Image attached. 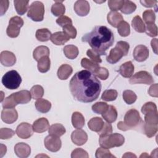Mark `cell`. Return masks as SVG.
I'll use <instances>...</instances> for the list:
<instances>
[{"label": "cell", "instance_id": "cell-1", "mask_svg": "<svg viewBox=\"0 0 158 158\" xmlns=\"http://www.w3.org/2000/svg\"><path fill=\"white\" fill-rule=\"evenodd\" d=\"M70 92L75 99L81 102L96 100L101 91L100 81L91 72L83 70L77 72L70 81Z\"/></svg>", "mask_w": 158, "mask_h": 158}, {"label": "cell", "instance_id": "cell-2", "mask_svg": "<svg viewBox=\"0 0 158 158\" xmlns=\"http://www.w3.org/2000/svg\"><path fill=\"white\" fill-rule=\"evenodd\" d=\"M83 42H86L99 56L106 55V51L112 46L114 36L112 30L106 26H96L91 32L86 33L81 38Z\"/></svg>", "mask_w": 158, "mask_h": 158}, {"label": "cell", "instance_id": "cell-3", "mask_svg": "<svg viewBox=\"0 0 158 158\" xmlns=\"http://www.w3.org/2000/svg\"><path fill=\"white\" fill-rule=\"evenodd\" d=\"M31 94L28 90H21L14 93L2 102L3 108H14L17 104H27L31 100Z\"/></svg>", "mask_w": 158, "mask_h": 158}, {"label": "cell", "instance_id": "cell-4", "mask_svg": "<svg viewBox=\"0 0 158 158\" xmlns=\"http://www.w3.org/2000/svg\"><path fill=\"white\" fill-rule=\"evenodd\" d=\"M142 121L139 112L135 109H131L126 112L124 121H120L117 123V127L122 131L132 130L136 128Z\"/></svg>", "mask_w": 158, "mask_h": 158}, {"label": "cell", "instance_id": "cell-5", "mask_svg": "<svg viewBox=\"0 0 158 158\" xmlns=\"http://www.w3.org/2000/svg\"><path fill=\"white\" fill-rule=\"evenodd\" d=\"M129 49L130 45L127 42L123 41H118L115 47L110 51L109 55L106 57V60L111 64L117 63L123 56L127 55Z\"/></svg>", "mask_w": 158, "mask_h": 158}, {"label": "cell", "instance_id": "cell-6", "mask_svg": "<svg viewBox=\"0 0 158 158\" xmlns=\"http://www.w3.org/2000/svg\"><path fill=\"white\" fill-rule=\"evenodd\" d=\"M99 142L101 147L110 149L114 147L122 146L125 142V138L122 135L115 133L107 135L99 136Z\"/></svg>", "mask_w": 158, "mask_h": 158}, {"label": "cell", "instance_id": "cell-7", "mask_svg": "<svg viewBox=\"0 0 158 158\" xmlns=\"http://www.w3.org/2000/svg\"><path fill=\"white\" fill-rule=\"evenodd\" d=\"M22 82V78L19 73L14 70L6 73L2 78V83L9 89H17Z\"/></svg>", "mask_w": 158, "mask_h": 158}, {"label": "cell", "instance_id": "cell-8", "mask_svg": "<svg viewBox=\"0 0 158 158\" xmlns=\"http://www.w3.org/2000/svg\"><path fill=\"white\" fill-rule=\"evenodd\" d=\"M44 14V6L40 1H34L30 5L27 16L35 22H41L43 20Z\"/></svg>", "mask_w": 158, "mask_h": 158}, {"label": "cell", "instance_id": "cell-9", "mask_svg": "<svg viewBox=\"0 0 158 158\" xmlns=\"http://www.w3.org/2000/svg\"><path fill=\"white\" fill-rule=\"evenodd\" d=\"M23 25V19L19 16H14L10 19L6 33L10 38H16L20 33V29Z\"/></svg>", "mask_w": 158, "mask_h": 158}, {"label": "cell", "instance_id": "cell-10", "mask_svg": "<svg viewBox=\"0 0 158 158\" xmlns=\"http://www.w3.org/2000/svg\"><path fill=\"white\" fill-rule=\"evenodd\" d=\"M152 76L146 71H139L134 74L130 79V84L151 85L154 83Z\"/></svg>", "mask_w": 158, "mask_h": 158}, {"label": "cell", "instance_id": "cell-11", "mask_svg": "<svg viewBox=\"0 0 158 158\" xmlns=\"http://www.w3.org/2000/svg\"><path fill=\"white\" fill-rule=\"evenodd\" d=\"M44 144L46 148L51 152L58 151L62 146V142L59 137L51 135H49L45 138Z\"/></svg>", "mask_w": 158, "mask_h": 158}, {"label": "cell", "instance_id": "cell-12", "mask_svg": "<svg viewBox=\"0 0 158 158\" xmlns=\"http://www.w3.org/2000/svg\"><path fill=\"white\" fill-rule=\"evenodd\" d=\"M33 126L30 123L22 122L17 126L15 133L19 138L22 139H28L33 135Z\"/></svg>", "mask_w": 158, "mask_h": 158}, {"label": "cell", "instance_id": "cell-13", "mask_svg": "<svg viewBox=\"0 0 158 158\" xmlns=\"http://www.w3.org/2000/svg\"><path fill=\"white\" fill-rule=\"evenodd\" d=\"M17 118L18 113L14 108H5L1 112V119L6 123H13Z\"/></svg>", "mask_w": 158, "mask_h": 158}, {"label": "cell", "instance_id": "cell-14", "mask_svg": "<svg viewBox=\"0 0 158 158\" xmlns=\"http://www.w3.org/2000/svg\"><path fill=\"white\" fill-rule=\"evenodd\" d=\"M133 56L135 60L138 62H143L149 57V49L144 45H138L134 49Z\"/></svg>", "mask_w": 158, "mask_h": 158}, {"label": "cell", "instance_id": "cell-15", "mask_svg": "<svg viewBox=\"0 0 158 158\" xmlns=\"http://www.w3.org/2000/svg\"><path fill=\"white\" fill-rule=\"evenodd\" d=\"M71 139L75 144L77 146H81L87 141L88 135L84 130L79 128L74 130L72 133Z\"/></svg>", "mask_w": 158, "mask_h": 158}, {"label": "cell", "instance_id": "cell-16", "mask_svg": "<svg viewBox=\"0 0 158 158\" xmlns=\"http://www.w3.org/2000/svg\"><path fill=\"white\" fill-rule=\"evenodd\" d=\"M74 10L76 14L81 17H84L88 15L89 12L90 6L87 1L79 0L77 1L74 4Z\"/></svg>", "mask_w": 158, "mask_h": 158}, {"label": "cell", "instance_id": "cell-17", "mask_svg": "<svg viewBox=\"0 0 158 158\" xmlns=\"http://www.w3.org/2000/svg\"><path fill=\"white\" fill-rule=\"evenodd\" d=\"M0 61L2 65L6 67L13 66L16 62V57L14 53L8 51L1 52Z\"/></svg>", "mask_w": 158, "mask_h": 158}, {"label": "cell", "instance_id": "cell-18", "mask_svg": "<svg viewBox=\"0 0 158 158\" xmlns=\"http://www.w3.org/2000/svg\"><path fill=\"white\" fill-rule=\"evenodd\" d=\"M14 152L20 158H27L31 153L30 146L25 143H19L14 146Z\"/></svg>", "mask_w": 158, "mask_h": 158}, {"label": "cell", "instance_id": "cell-19", "mask_svg": "<svg viewBox=\"0 0 158 158\" xmlns=\"http://www.w3.org/2000/svg\"><path fill=\"white\" fill-rule=\"evenodd\" d=\"M33 130L36 133H43L49 128V123L46 118L41 117L35 120L33 123Z\"/></svg>", "mask_w": 158, "mask_h": 158}, {"label": "cell", "instance_id": "cell-20", "mask_svg": "<svg viewBox=\"0 0 158 158\" xmlns=\"http://www.w3.org/2000/svg\"><path fill=\"white\" fill-rule=\"evenodd\" d=\"M70 37L64 31H57L52 34L51 41L56 45H64L70 40Z\"/></svg>", "mask_w": 158, "mask_h": 158}, {"label": "cell", "instance_id": "cell-21", "mask_svg": "<svg viewBox=\"0 0 158 158\" xmlns=\"http://www.w3.org/2000/svg\"><path fill=\"white\" fill-rule=\"evenodd\" d=\"M108 23L114 28H117L118 25L123 21V18L121 14L117 11H110L107 16Z\"/></svg>", "mask_w": 158, "mask_h": 158}, {"label": "cell", "instance_id": "cell-22", "mask_svg": "<svg viewBox=\"0 0 158 158\" xmlns=\"http://www.w3.org/2000/svg\"><path fill=\"white\" fill-rule=\"evenodd\" d=\"M134 69L135 67L131 61H128L120 65L118 72L124 78H130L133 74Z\"/></svg>", "mask_w": 158, "mask_h": 158}, {"label": "cell", "instance_id": "cell-23", "mask_svg": "<svg viewBox=\"0 0 158 158\" xmlns=\"http://www.w3.org/2000/svg\"><path fill=\"white\" fill-rule=\"evenodd\" d=\"M102 118L108 123L115 122L117 118V111L116 108L112 105L109 106L106 111L102 114Z\"/></svg>", "mask_w": 158, "mask_h": 158}, {"label": "cell", "instance_id": "cell-24", "mask_svg": "<svg viewBox=\"0 0 158 158\" xmlns=\"http://www.w3.org/2000/svg\"><path fill=\"white\" fill-rule=\"evenodd\" d=\"M73 72L72 67L69 64H62L59 67L57 70V77L60 80H67Z\"/></svg>", "mask_w": 158, "mask_h": 158}, {"label": "cell", "instance_id": "cell-25", "mask_svg": "<svg viewBox=\"0 0 158 158\" xmlns=\"http://www.w3.org/2000/svg\"><path fill=\"white\" fill-rule=\"evenodd\" d=\"M35 107L40 112L47 113L51 108V103L46 99L40 98L35 102Z\"/></svg>", "mask_w": 158, "mask_h": 158}, {"label": "cell", "instance_id": "cell-26", "mask_svg": "<svg viewBox=\"0 0 158 158\" xmlns=\"http://www.w3.org/2000/svg\"><path fill=\"white\" fill-rule=\"evenodd\" d=\"M104 122L102 119L98 117H95L89 120L88 123V126L89 128L96 132H99L104 125Z\"/></svg>", "mask_w": 158, "mask_h": 158}, {"label": "cell", "instance_id": "cell-27", "mask_svg": "<svg viewBox=\"0 0 158 158\" xmlns=\"http://www.w3.org/2000/svg\"><path fill=\"white\" fill-rule=\"evenodd\" d=\"M49 49L47 46H40L35 49L33 52V57L37 62L43 57L49 56Z\"/></svg>", "mask_w": 158, "mask_h": 158}, {"label": "cell", "instance_id": "cell-28", "mask_svg": "<svg viewBox=\"0 0 158 158\" xmlns=\"http://www.w3.org/2000/svg\"><path fill=\"white\" fill-rule=\"evenodd\" d=\"M72 123L74 128H81L85 125V118L79 112H74L72 115Z\"/></svg>", "mask_w": 158, "mask_h": 158}, {"label": "cell", "instance_id": "cell-29", "mask_svg": "<svg viewBox=\"0 0 158 158\" xmlns=\"http://www.w3.org/2000/svg\"><path fill=\"white\" fill-rule=\"evenodd\" d=\"M28 1L25 0H14V4L17 13L20 15H23L28 10Z\"/></svg>", "mask_w": 158, "mask_h": 158}, {"label": "cell", "instance_id": "cell-30", "mask_svg": "<svg viewBox=\"0 0 158 158\" xmlns=\"http://www.w3.org/2000/svg\"><path fill=\"white\" fill-rule=\"evenodd\" d=\"M65 56L69 59H75L79 53L78 48L73 44H69L65 46L63 49Z\"/></svg>", "mask_w": 158, "mask_h": 158}, {"label": "cell", "instance_id": "cell-31", "mask_svg": "<svg viewBox=\"0 0 158 158\" xmlns=\"http://www.w3.org/2000/svg\"><path fill=\"white\" fill-rule=\"evenodd\" d=\"M66 132L65 127L60 123H55L52 125L49 128V135L60 137Z\"/></svg>", "mask_w": 158, "mask_h": 158}, {"label": "cell", "instance_id": "cell-32", "mask_svg": "<svg viewBox=\"0 0 158 158\" xmlns=\"http://www.w3.org/2000/svg\"><path fill=\"white\" fill-rule=\"evenodd\" d=\"M38 69L41 73L47 72L51 67V60L49 56H44L41 57L38 61Z\"/></svg>", "mask_w": 158, "mask_h": 158}, {"label": "cell", "instance_id": "cell-33", "mask_svg": "<svg viewBox=\"0 0 158 158\" xmlns=\"http://www.w3.org/2000/svg\"><path fill=\"white\" fill-rule=\"evenodd\" d=\"M62 1H56L51 7V12L55 16H62L65 14V7Z\"/></svg>", "mask_w": 158, "mask_h": 158}, {"label": "cell", "instance_id": "cell-34", "mask_svg": "<svg viewBox=\"0 0 158 158\" xmlns=\"http://www.w3.org/2000/svg\"><path fill=\"white\" fill-rule=\"evenodd\" d=\"M132 27L138 33H143L145 31V24L143 20L139 15H136L131 21Z\"/></svg>", "mask_w": 158, "mask_h": 158}, {"label": "cell", "instance_id": "cell-35", "mask_svg": "<svg viewBox=\"0 0 158 158\" xmlns=\"http://www.w3.org/2000/svg\"><path fill=\"white\" fill-rule=\"evenodd\" d=\"M51 31L48 28H41L36 30L35 36L38 41L44 42L51 39Z\"/></svg>", "mask_w": 158, "mask_h": 158}, {"label": "cell", "instance_id": "cell-36", "mask_svg": "<svg viewBox=\"0 0 158 158\" xmlns=\"http://www.w3.org/2000/svg\"><path fill=\"white\" fill-rule=\"evenodd\" d=\"M81 67L93 73L98 67H99V65L90 59L87 58H83L81 60Z\"/></svg>", "mask_w": 158, "mask_h": 158}, {"label": "cell", "instance_id": "cell-37", "mask_svg": "<svg viewBox=\"0 0 158 158\" xmlns=\"http://www.w3.org/2000/svg\"><path fill=\"white\" fill-rule=\"evenodd\" d=\"M136 9V4L129 0L124 1L123 4L120 9L121 12L125 14H130L133 13Z\"/></svg>", "mask_w": 158, "mask_h": 158}, {"label": "cell", "instance_id": "cell-38", "mask_svg": "<svg viewBox=\"0 0 158 158\" xmlns=\"http://www.w3.org/2000/svg\"><path fill=\"white\" fill-rule=\"evenodd\" d=\"M143 132L148 137L151 138L154 136L158 130L157 125H148L143 122Z\"/></svg>", "mask_w": 158, "mask_h": 158}, {"label": "cell", "instance_id": "cell-39", "mask_svg": "<svg viewBox=\"0 0 158 158\" xmlns=\"http://www.w3.org/2000/svg\"><path fill=\"white\" fill-rule=\"evenodd\" d=\"M118 33L123 37H126L128 36L130 33V27L128 22L125 21H122L118 26Z\"/></svg>", "mask_w": 158, "mask_h": 158}, {"label": "cell", "instance_id": "cell-40", "mask_svg": "<svg viewBox=\"0 0 158 158\" xmlns=\"http://www.w3.org/2000/svg\"><path fill=\"white\" fill-rule=\"evenodd\" d=\"M123 99L127 104H131L136 101L137 96L135 93L131 90H125L123 92Z\"/></svg>", "mask_w": 158, "mask_h": 158}, {"label": "cell", "instance_id": "cell-41", "mask_svg": "<svg viewBox=\"0 0 158 158\" xmlns=\"http://www.w3.org/2000/svg\"><path fill=\"white\" fill-rule=\"evenodd\" d=\"M31 96L34 99H38L44 94V89L43 88L39 85H34L30 89Z\"/></svg>", "mask_w": 158, "mask_h": 158}, {"label": "cell", "instance_id": "cell-42", "mask_svg": "<svg viewBox=\"0 0 158 158\" xmlns=\"http://www.w3.org/2000/svg\"><path fill=\"white\" fill-rule=\"evenodd\" d=\"M118 93L115 89L105 90L102 96L101 99L105 101H112L116 99Z\"/></svg>", "mask_w": 158, "mask_h": 158}, {"label": "cell", "instance_id": "cell-43", "mask_svg": "<svg viewBox=\"0 0 158 158\" xmlns=\"http://www.w3.org/2000/svg\"><path fill=\"white\" fill-rule=\"evenodd\" d=\"M141 112L144 114H148L151 113H156L157 112V106L155 103L152 102H146L141 107Z\"/></svg>", "mask_w": 158, "mask_h": 158}, {"label": "cell", "instance_id": "cell-44", "mask_svg": "<svg viewBox=\"0 0 158 158\" xmlns=\"http://www.w3.org/2000/svg\"><path fill=\"white\" fill-rule=\"evenodd\" d=\"M109 105L106 102H98L92 106V110L98 114L104 113L107 109Z\"/></svg>", "mask_w": 158, "mask_h": 158}, {"label": "cell", "instance_id": "cell-45", "mask_svg": "<svg viewBox=\"0 0 158 158\" xmlns=\"http://www.w3.org/2000/svg\"><path fill=\"white\" fill-rule=\"evenodd\" d=\"M143 19L146 24L154 23L156 20V15L154 12L151 10H146L143 13Z\"/></svg>", "mask_w": 158, "mask_h": 158}, {"label": "cell", "instance_id": "cell-46", "mask_svg": "<svg viewBox=\"0 0 158 158\" xmlns=\"http://www.w3.org/2000/svg\"><path fill=\"white\" fill-rule=\"evenodd\" d=\"M95 156L96 158H109V157H115V156L112 155L109 149L104 148H99L95 154Z\"/></svg>", "mask_w": 158, "mask_h": 158}, {"label": "cell", "instance_id": "cell-47", "mask_svg": "<svg viewBox=\"0 0 158 158\" xmlns=\"http://www.w3.org/2000/svg\"><path fill=\"white\" fill-rule=\"evenodd\" d=\"M144 123L148 125H157L158 124V114L151 113L144 115Z\"/></svg>", "mask_w": 158, "mask_h": 158}, {"label": "cell", "instance_id": "cell-48", "mask_svg": "<svg viewBox=\"0 0 158 158\" xmlns=\"http://www.w3.org/2000/svg\"><path fill=\"white\" fill-rule=\"evenodd\" d=\"M93 73L96 77H98L99 78L102 80H106L108 78L109 75V71L107 70V69L105 67H98Z\"/></svg>", "mask_w": 158, "mask_h": 158}, {"label": "cell", "instance_id": "cell-49", "mask_svg": "<svg viewBox=\"0 0 158 158\" xmlns=\"http://www.w3.org/2000/svg\"><path fill=\"white\" fill-rule=\"evenodd\" d=\"M123 2V0H109L108 1V6L112 11H117L120 10Z\"/></svg>", "mask_w": 158, "mask_h": 158}, {"label": "cell", "instance_id": "cell-50", "mask_svg": "<svg viewBox=\"0 0 158 158\" xmlns=\"http://www.w3.org/2000/svg\"><path fill=\"white\" fill-rule=\"evenodd\" d=\"M16 133L14 130L7 128H2L0 130V138L1 139H7L11 138Z\"/></svg>", "mask_w": 158, "mask_h": 158}, {"label": "cell", "instance_id": "cell-51", "mask_svg": "<svg viewBox=\"0 0 158 158\" xmlns=\"http://www.w3.org/2000/svg\"><path fill=\"white\" fill-rule=\"evenodd\" d=\"M62 28H63V31L65 33H66L70 37V38L74 39V38H76V36H77V30L72 25V24L67 25L64 26V27H62Z\"/></svg>", "mask_w": 158, "mask_h": 158}, {"label": "cell", "instance_id": "cell-52", "mask_svg": "<svg viewBox=\"0 0 158 158\" xmlns=\"http://www.w3.org/2000/svg\"><path fill=\"white\" fill-rule=\"evenodd\" d=\"M145 32L148 36L155 37L157 35V27L155 23L146 24V26L145 27Z\"/></svg>", "mask_w": 158, "mask_h": 158}, {"label": "cell", "instance_id": "cell-53", "mask_svg": "<svg viewBox=\"0 0 158 158\" xmlns=\"http://www.w3.org/2000/svg\"><path fill=\"white\" fill-rule=\"evenodd\" d=\"M72 158H78V157H84L88 158L89 155L88 152L81 148H76L75 149L71 154Z\"/></svg>", "mask_w": 158, "mask_h": 158}, {"label": "cell", "instance_id": "cell-54", "mask_svg": "<svg viewBox=\"0 0 158 158\" xmlns=\"http://www.w3.org/2000/svg\"><path fill=\"white\" fill-rule=\"evenodd\" d=\"M86 54L90 58V60H91L92 61L97 64L102 62V60L100 57V56L93 49H88V51H86Z\"/></svg>", "mask_w": 158, "mask_h": 158}, {"label": "cell", "instance_id": "cell-55", "mask_svg": "<svg viewBox=\"0 0 158 158\" xmlns=\"http://www.w3.org/2000/svg\"><path fill=\"white\" fill-rule=\"evenodd\" d=\"M112 133V126L110 123L106 122L104 123V125L101 130L98 132V134L99 136H103V135H107L109 134H110Z\"/></svg>", "mask_w": 158, "mask_h": 158}, {"label": "cell", "instance_id": "cell-56", "mask_svg": "<svg viewBox=\"0 0 158 158\" xmlns=\"http://www.w3.org/2000/svg\"><path fill=\"white\" fill-rule=\"evenodd\" d=\"M56 23L61 27H64L67 25L72 24V20L67 16L62 15L56 20Z\"/></svg>", "mask_w": 158, "mask_h": 158}, {"label": "cell", "instance_id": "cell-57", "mask_svg": "<svg viewBox=\"0 0 158 158\" xmlns=\"http://www.w3.org/2000/svg\"><path fill=\"white\" fill-rule=\"evenodd\" d=\"M157 88H158V85L157 83H155L152 85L149 89H148V93L152 97H156L157 98L158 96V92H157Z\"/></svg>", "mask_w": 158, "mask_h": 158}, {"label": "cell", "instance_id": "cell-58", "mask_svg": "<svg viewBox=\"0 0 158 158\" xmlns=\"http://www.w3.org/2000/svg\"><path fill=\"white\" fill-rule=\"evenodd\" d=\"M9 2L7 0H1L0 1V10H1V15H3L7 11L9 7Z\"/></svg>", "mask_w": 158, "mask_h": 158}, {"label": "cell", "instance_id": "cell-59", "mask_svg": "<svg viewBox=\"0 0 158 158\" xmlns=\"http://www.w3.org/2000/svg\"><path fill=\"white\" fill-rule=\"evenodd\" d=\"M157 1H151V0H148V1H140V3L144 7H152L156 5Z\"/></svg>", "mask_w": 158, "mask_h": 158}, {"label": "cell", "instance_id": "cell-60", "mask_svg": "<svg viewBox=\"0 0 158 158\" xmlns=\"http://www.w3.org/2000/svg\"><path fill=\"white\" fill-rule=\"evenodd\" d=\"M151 47L152 48L153 51L157 54V39H152L151 42Z\"/></svg>", "mask_w": 158, "mask_h": 158}, {"label": "cell", "instance_id": "cell-61", "mask_svg": "<svg viewBox=\"0 0 158 158\" xmlns=\"http://www.w3.org/2000/svg\"><path fill=\"white\" fill-rule=\"evenodd\" d=\"M7 148L6 146L3 145L2 144H1V153H0V157H2L6 152Z\"/></svg>", "mask_w": 158, "mask_h": 158}, {"label": "cell", "instance_id": "cell-62", "mask_svg": "<svg viewBox=\"0 0 158 158\" xmlns=\"http://www.w3.org/2000/svg\"><path fill=\"white\" fill-rule=\"evenodd\" d=\"M123 157H136V156L132 154L131 152H126L124 155L122 156Z\"/></svg>", "mask_w": 158, "mask_h": 158}, {"label": "cell", "instance_id": "cell-63", "mask_svg": "<svg viewBox=\"0 0 158 158\" xmlns=\"http://www.w3.org/2000/svg\"><path fill=\"white\" fill-rule=\"evenodd\" d=\"M149 157V156L146 153V152H144L143 154H142L141 156H140V157Z\"/></svg>", "mask_w": 158, "mask_h": 158}]
</instances>
